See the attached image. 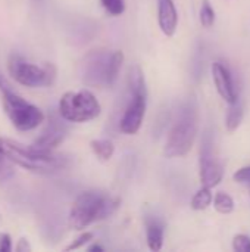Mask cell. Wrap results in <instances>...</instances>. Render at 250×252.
Wrapping results in <instances>:
<instances>
[{
	"label": "cell",
	"mask_w": 250,
	"mask_h": 252,
	"mask_svg": "<svg viewBox=\"0 0 250 252\" xmlns=\"http://www.w3.org/2000/svg\"><path fill=\"white\" fill-rule=\"evenodd\" d=\"M0 151L7 161L38 174H53L69 165V159L65 155L43 152L32 146H24L3 137H0Z\"/></svg>",
	"instance_id": "6da1fadb"
},
{
	"label": "cell",
	"mask_w": 250,
	"mask_h": 252,
	"mask_svg": "<svg viewBox=\"0 0 250 252\" xmlns=\"http://www.w3.org/2000/svg\"><path fill=\"white\" fill-rule=\"evenodd\" d=\"M119 207V199L111 198L96 190L81 192L69 211L68 226L72 230H84L99 220L111 217Z\"/></svg>",
	"instance_id": "7a4b0ae2"
},
{
	"label": "cell",
	"mask_w": 250,
	"mask_h": 252,
	"mask_svg": "<svg viewBox=\"0 0 250 252\" xmlns=\"http://www.w3.org/2000/svg\"><path fill=\"white\" fill-rule=\"evenodd\" d=\"M199 108L194 102L181 108L165 142L164 155L167 158H180L192 151L199 133Z\"/></svg>",
	"instance_id": "3957f363"
},
{
	"label": "cell",
	"mask_w": 250,
	"mask_h": 252,
	"mask_svg": "<svg viewBox=\"0 0 250 252\" xmlns=\"http://www.w3.org/2000/svg\"><path fill=\"white\" fill-rule=\"evenodd\" d=\"M102 106L97 97L87 89L78 92H66L59 100V115L69 123H87L97 118Z\"/></svg>",
	"instance_id": "277c9868"
},
{
	"label": "cell",
	"mask_w": 250,
	"mask_h": 252,
	"mask_svg": "<svg viewBox=\"0 0 250 252\" xmlns=\"http://www.w3.org/2000/svg\"><path fill=\"white\" fill-rule=\"evenodd\" d=\"M9 75L21 86L25 87H47L56 78V66L44 63L43 66L28 62L22 56L12 55L7 63Z\"/></svg>",
	"instance_id": "5b68a950"
},
{
	"label": "cell",
	"mask_w": 250,
	"mask_h": 252,
	"mask_svg": "<svg viewBox=\"0 0 250 252\" xmlns=\"http://www.w3.org/2000/svg\"><path fill=\"white\" fill-rule=\"evenodd\" d=\"M3 108L13 127L19 131L34 130L44 121V114L38 106L27 102L12 90L3 92Z\"/></svg>",
	"instance_id": "8992f818"
},
{
	"label": "cell",
	"mask_w": 250,
	"mask_h": 252,
	"mask_svg": "<svg viewBox=\"0 0 250 252\" xmlns=\"http://www.w3.org/2000/svg\"><path fill=\"white\" fill-rule=\"evenodd\" d=\"M112 52L106 49L90 50L80 63V74L84 84L90 87H106L108 65Z\"/></svg>",
	"instance_id": "52a82bcc"
},
{
	"label": "cell",
	"mask_w": 250,
	"mask_h": 252,
	"mask_svg": "<svg viewBox=\"0 0 250 252\" xmlns=\"http://www.w3.org/2000/svg\"><path fill=\"white\" fill-rule=\"evenodd\" d=\"M222 177H224V167L215 157L212 143L206 139L200 149V161H199L200 185L212 189L221 183Z\"/></svg>",
	"instance_id": "ba28073f"
},
{
	"label": "cell",
	"mask_w": 250,
	"mask_h": 252,
	"mask_svg": "<svg viewBox=\"0 0 250 252\" xmlns=\"http://www.w3.org/2000/svg\"><path fill=\"white\" fill-rule=\"evenodd\" d=\"M147 106V96H131L130 103L127 105L122 118L119 121V130L124 134H136L144 120Z\"/></svg>",
	"instance_id": "9c48e42d"
},
{
	"label": "cell",
	"mask_w": 250,
	"mask_h": 252,
	"mask_svg": "<svg viewBox=\"0 0 250 252\" xmlns=\"http://www.w3.org/2000/svg\"><path fill=\"white\" fill-rule=\"evenodd\" d=\"M66 134H68V130L65 124L57 117L52 115L49 120V124L46 126L40 137H37V140L31 146L43 152H53L55 148H57L66 139Z\"/></svg>",
	"instance_id": "30bf717a"
},
{
	"label": "cell",
	"mask_w": 250,
	"mask_h": 252,
	"mask_svg": "<svg viewBox=\"0 0 250 252\" xmlns=\"http://www.w3.org/2000/svg\"><path fill=\"white\" fill-rule=\"evenodd\" d=\"M211 74H212V80H214L218 94L228 105L239 102V94H237L234 80H233L230 69L222 62H214L211 66Z\"/></svg>",
	"instance_id": "8fae6325"
},
{
	"label": "cell",
	"mask_w": 250,
	"mask_h": 252,
	"mask_svg": "<svg viewBox=\"0 0 250 252\" xmlns=\"http://www.w3.org/2000/svg\"><path fill=\"white\" fill-rule=\"evenodd\" d=\"M158 24L167 37H172L175 34L178 27V10L174 4V0H159Z\"/></svg>",
	"instance_id": "7c38bea8"
},
{
	"label": "cell",
	"mask_w": 250,
	"mask_h": 252,
	"mask_svg": "<svg viewBox=\"0 0 250 252\" xmlns=\"http://www.w3.org/2000/svg\"><path fill=\"white\" fill-rule=\"evenodd\" d=\"M146 242L153 252L161 251L164 247V226L155 219L146 220Z\"/></svg>",
	"instance_id": "4fadbf2b"
},
{
	"label": "cell",
	"mask_w": 250,
	"mask_h": 252,
	"mask_svg": "<svg viewBox=\"0 0 250 252\" xmlns=\"http://www.w3.org/2000/svg\"><path fill=\"white\" fill-rule=\"evenodd\" d=\"M128 89L131 96H147L146 81L143 69L139 65H133L128 69Z\"/></svg>",
	"instance_id": "5bb4252c"
},
{
	"label": "cell",
	"mask_w": 250,
	"mask_h": 252,
	"mask_svg": "<svg viewBox=\"0 0 250 252\" xmlns=\"http://www.w3.org/2000/svg\"><path fill=\"white\" fill-rule=\"evenodd\" d=\"M90 149L102 162H108L115 152V145L111 139H94L90 142Z\"/></svg>",
	"instance_id": "9a60e30c"
},
{
	"label": "cell",
	"mask_w": 250,
	"mask_h": 252,
	"mask_svg": "<svg viewBox=\"0 0 250 252\" xmlns=\"http://www.w3.org/2000/svg\"><path fill=\"white\" fill-rule=\"evenodd\" d=\"M125 61L124 52L122 50H113L109 59V65H108V75H106V87H112L121 72L122 63Z\"/></svg>",
	"instance_id": "2e32d148"
},
{
	"label": "cell",
	"mask_w": 250,
	"mask_h": 252,
	"mask_svg": "<svg viewBox=\"0 0 250 252\" xmlns=\"http://www.w3.org/2000/svg\"><path fill=\"white\" fill-rule=\"evenodd\" d=\"M243 118H245L243 105L240 102H236V103L230 105V108L227 111V115H225V128L230 133H234L240 127V124L243 123Z\"/></svg>",
	"instance_id": "e0dca14e"
},
{
	"label": "cell",
	"mask_w": 250,
	"mask_h": 252,
	"mask_svg": "<svg viewBox=\"0 0 250 252\" xmlns=\"http://www.w3.org/2000/svg\"><path fill=\"white\" fill-rule=\"evenodd\" d=\"M214 202V195H212V189L202 186L192 198L190 207L194 211H205L206 208L211 207V204Z\"/></svg>",
	"instance_id": "ac0fdd59"
},
{
	"label": "cell",
	"mask_w": 250,
	"mask_h": 252,
	"mask_svg": "<svg viewBox=\"0 0 250 252\" xmlns=\"http://www.w3.org/2000/svg\"><path fill=\"white\" fill-rule=\"evenodd\" d=\"M214 208L220 214H231L234 211V199L227 192H218L214 196Z\"/></svg>",
	"instance_id": "d6986e66"
},
{
	"label": "cell",
	"mask_w": 250,
	"mask_h": 252,
	"mask_svg": "<svg viewBox=\"0 0 250 252\" xmlns=\"http://www.w3.org/2000/svg\"><path fill=\"white\" fill-rule=\"evenodd\" d=\"M215 9L212 7L209 0H202V6H200V12H199V21L202 24L203 28H212L215 24Z\"/></svg>",
	"instance_id": "ffe728a7"
},
{
	"label": "cell",
	"mask_w": 250,
	"mask_h": 252,
	"mask_svg": "<svg viewBox=\"0 0 250 252\" xmlns=\"http://www.w3.org/2000/svg\"><path fill=\"white\" fill-rule=\"evenodd\" d=\"M100 3L111 16H121L125 12V0H100Z\"/></svg>",
	"instance_id": "44dd1931"
},
{
	"label": "cell",
	"mask_w": 250,
	"mask_h": 252,
	"mask_svg": "<svg viewBox=\"0 0 250 252\" xmlns=\"http://www.w3.org/2000/svg\"><path fill=\"white\" fill-rule=\"evenodd\" d=\"M233 250L236 252H250V236L248 235H236L233 238Z\"/></svg>",
	"instance_id": "7402d4cb"
},
{
	"label": "cell",
	"mask_w": 250,
	"mask_h": 252,
	"mask_svg": "<svg viewBox=\"0 0 250 252\" xmlns=\"http://www.w3.org/2000/svg\"><path fill=\"white\" fill-rule=\"evenodd\" d=\"M93 238H94V235L91 233V232H84V233H81L71 245H68L66 248H65V251H74V250H80V248H83L84 245H87L88 242H91L93 241Z\"/></svg>",
	"instance_id": "603a6c76"
},
{
	"label": "cell",
	"mask_w": 250,
	"mask_h": 252,
	"mask_svg": "<svg viewBox=\"0 0 250 252\" xmlns=\"http://www.w3.org/2000/svg\"><path fill=\"white\" fill-rule=\"evenodd\" d=\"M233 180L236 183H240V185H250V165L239 168L233 174Z\"/></svg>",
	"instance_id": "cb8c5ba5"
},
{
	"label": "cell",
	"mask_w": 250,
	"mask_h": 252,
	"mask_svg": "<svg viewBox=\"0 0 250 252\" xmlns=\"http://www.w3.org/2000/svg\"><path fill=\"white\" fill-rule=\"evenodd\" d=\"M12 250V239L7 233L0 235V252H9Z\"/></svg>",
	"instance_id": "d4e9b609"
},
{
	"label": "cell",
	"mask_w": 250,
	"mask_h": 252,
	"mask_svg": "<svg viewBox=\"0 0 250 252\" xmlns=\"http://www.w3.org/2000/svg\"><path fill=\"white\" fill-rule=\"evenodd\" d=\"M16 251L18 252L31 251V247L28 245L27 239H24V238H21V239H19V242H18V247H16Z\"/></svg>",
	"instance_id": "484cf974"
},
{
	"label": "cell",
	"mask_w": 250,
	"mask_h": 252,
	"mask_svg": "<svg viewBox=\"0 0 250 252\" xmlns=\"http://www.w3.org/2000/svg\"><path fill=\"white\" fill-rule=\"evenodd\" d=\"M90 252H94V251H99L102 252L103 251V247H100V245H97V244H94V245H91V247H88L87 248Z\"/></svg>",
	"instance_id": "4316f807"
},
{
	"label": "cell",
	"mask_w": 250,
	"mask_h": 252,
	"mask_svg": "<svg viewBox=\"0 0 250 252\" xmlns=\"http://www.w3.org/2000/svg\"><path fill=\"white\" fill-rule=\"evenodd\" d=\"M249 192H250V185H249Z\"/></svg>",
	"instance_id": "83f0119b"
}]
</instances>
